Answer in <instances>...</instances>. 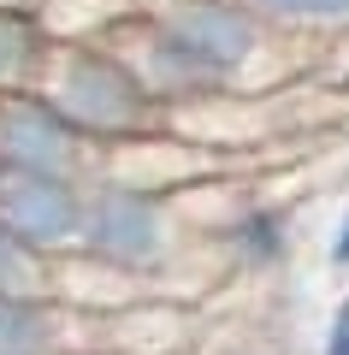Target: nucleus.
<instances>
[{
    "mask_svg": "<svg viewBox=\"0 0 349 355\" xmlns=\"http://www.w3.org/2000/svg\"><path fill=\"white\" fill-rule=\"evenodd\" d=\"M42 95L71 119L77 137H137L154 119V95L137 77V65L112 48L95 42H53L48 71H42Z\"/></svg>",
    "mask_w": 349,
    "mask_h": 355,
    "instance_id": "f257e3e1",
    "label": "nucleus"
},
{
    "mask_svg": "<svg viewBox=\"0 0 349 355\" xmlns=\"http://www.w3.org/2000/svg\"><path fill=\"white\" fill-rule=\"evenodd\" d=\"M77 249L101 266H119V272H142L166 254V207L160 196H148L142 184H95L83 190V231H77Z\"/></svg>",
    "mask_w": 349,
    "mask_h": 355,
    "instance_id": "f03ea898",
    "label": "nucleus"
},
{
    "mask_svg": "<svg viewBox=\"0 0 349 355\" xmlns=\"http://www.w3.org/2000/svg\"><path fill=\"white\" fill-rule=\"evenodd\" d=\"M0 225L36 254H60L83 231V178L65 172H0Z\"/></svg>",
    "mask_w": 349,
    "mask_h": 355,
    "instance_id": "7ed1b4c3",
    "label": "nucleus"
},
{
    "mask_svg": "<svg viewBox=\"0 0 349 355\" xmlns=\"http://www.w3.org/2000/svg\"><path fill=\"white\" fill-rule=\"evenodd\" d=\"M0 172H83V137L42 89L0 95Z\"/></svg>",
    "mask_w": 349,
    "mask_h": 355,
    "instance_id": "20e7f679",
    "label": "nucleus"
},
{
    "mask_svg": "<svg viewBox=\"0 0 349 355\" xmlns=\"http://www.w3.org/2000/svg\"><path fill=\"white\" fill-rule=\"evenodd\" d=\"M154 24L172 42H184L219 83H231L261 53V18L243 0H166L154 12Z\"/></svg>",
    "mask_w": 349,
    "mask_h": 355,
    "instance_id": "39448f33",
    "label": "nucleus"
},
{
    "mask_svg": "<svg viewBox=\"0 0 349 355\" xmlns=\"http://www.w3.org/2000/svg\"><path fill=\"white\" fill-rule=\"evenodd\" d=\"M48 30L36 24V12H18V6H0V95L12 89H36L48 71Z\"/></svg>",
    "mask_w": 349,
    "mask_h": 355,
    "instance_id": "423d86ee",
    "label": "nucleus"
},
{
    "mask_svg": "<svg viewBox=\"0 0 349 355\" xmlns=\"http://www.w3.org/2000/svg\"><path fill=\"white\" fill-rule=\"evenodd\" d=\"M0 355H60L53 296H0Z\"/></svg>",
    "mask_w": 349,
    "mask_h": 355,
    "instance_id": "0eeeda50",
    "label": "nucleus"
},
{
    "mask_svg": "<svg viewBox=\"0 0 349 355\" xmlns=\"http://www.w3.org/2000/svg\"><path fill=\"white\" fill-rule=\"evenodd\" d=\"M0 296H48V254L0 225Z\"/></svg>",
    "mask_w": 349,
    "mask_h": 355,
    "instance_id": "6e6552de",
    "label": "nucleus"
},
{
    "mask_svg": "<svg viewBox=\"0 0 349 355\" xmlns=\"http://www.w3.org/2000/svg\"><path fill=\"white\" fill-rule=\"evenodd\" d=\"M231 243H237L243 261L266 266V261H278V249H284V219L266 214V207H255V214H243L237 225H231Z\"/></svg>",
    "mask_w": 349,
    "mask_h": 355,
    "instance_id": "1a4fd4ad",
    "label": "nucleus"
},
{
    "mask_svg": "<svg viewBox=\"0 0 349 355\" xmlns=\"http://www.w3.org/2000/svg\"><path fill=\"white\" fill-rule=\"evenodd\" d=\"M243 6L278 24H349V0H243Z\"/></svg>",
    "mask_w": 349,
    "mask_h": 355,
    "instance_id": "9d476101",
    "label": "nucleus"
},
{
    "mask_svg": "<svg viewBox=\"0 0 349 355\" xmlns=\"http://www.w3.org/2000/svg\"><path fill=\"white\" fill-rule=\"evenodd\" d=\"M325 355H349V308H337L332 331H325Z\"/></svg>",
    "mask_w": 349,
    "mask_h": 355,
    "instance_id": "9b49d317",
    "label": "nucleus"
},
{
    "mask_svg": "<svg viewBox=\"0 0 349 355\" xmlns=\"http://www.w3.org/2000/svg\"><path fill=\"white\" fill-rule=\"evenodd\" d=\"M332 261H337V266H349V219H343V225H337V243H332Z\"/></svg>",
    "mask_w": 349,
    "mask_h": 355,
    "instance_id": "f8f14e48",
    "label": "nucleus"
},
{
    "mask_svg": "<svg viewBox=\"0 0 349 355\" xmlns=\"http://www.w3.org/2000/svg\"><path fill=\"white\" fill-rule=\"evenodd\" d=\"M0 6H18V12H36V0H0Z\"/></svg>",
    "mask_w": 349,
    "mask_h": 355,
    "instance_id": "ddd939ff",
    "label": "nucleus"
},
{
    "mask_svg": "<svg viewBox=\"0 0 349 355\" xmlns=\"http://www.w3.org/2000/svg\"><path fill=\"white\" fill-rule=\"evenodd\" d=\"M343 308H349V302H343Z\"/></svg>",
    "mask_w": 349,
    "mask_h": 355,
    "instance_id": "4468645a",
    "label": "nucleus"
}]
</instances>
